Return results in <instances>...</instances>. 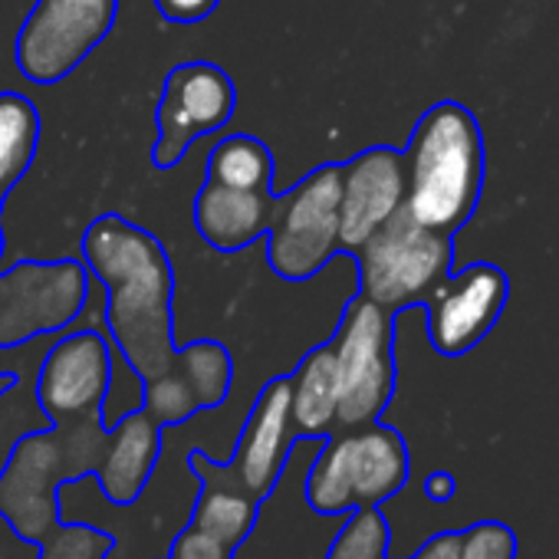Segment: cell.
Instances as JSON below:
<instances>
[{"label": "cell", "mask_w": 559, "mask_h": 559, "mask_svg": "<svg viewBox=\"0 0 559 559\" xmlns=\"http://www.w3.org/2000/svg\"><path fill=\"white\" fill-rule=\"evenodd\" d=\"M234 382V359L217 340H194L178 346L171 366L142 382V408L158 428H175L194 418L198 412L217 408L227 402Z\"/></svg>", "instance_id": "14"}, {"label": "cell", "mask_w": 559, "mask_h": 559, "mask_svg": "<svg viewBox=\"0 0 559 559\" xmlns=\"http://www.w3.org/2000/svg\"><path fill=\"white\" fill-rule=\"evenodd\" d=\"M119 0H37L14 40L24 80L63 83L116 27Z\"/></svg>", "instance_id": "9"}, {"label": "cell", "mask_w": 559, "mask_h": 559, "mask_svg": "<svg viewBox=\"0 0 559 559\" xmlns=\"http://www.w3.org/2000/svg\"><path fill=\"white\" fill-rule=\"evenodd\" d=\"M343 168V191H340V247L356 250L379 230L395 211L405 207L408 194V171L405 155L392 145H372Z\"/></svg>", "instance_id": "15"}, {"label": "cell", "mask_w": 559, "mask_h": 559, "mask_svg": "<svg viewBox=\"0 0 559 559\" xmlns=\"http://www.w3.org/2000/svg\"><path fill=\"white\" fill-rule=\"evenodd\" d=\"M340 191L343 168L320 165L287 194H276L266 227V260L280 280L304 284L317 276L340 247Z\"/></svg>", "instance_id": "7"}, {"label": "cell", "mask_w": 559, "mask_h": 559, "mask_svg": "<svg viewBox=\"0 0 559 559\" xmlns=\"http://www.w3.org/2000/svg\"><path fill=\"white\" fill-rule=\"evenodd\" d=\"M168 559H237V549L221 543L217 536L198 530L194 523H188L168 549Z\"/></svg>", "instance_id": "25"}, {"label": "cell", "mask_w": 559, "mask_h": 559, "mask_svg": "<svg viewBox=\"0 0 559 559\" xmlns=\"http://www.w3.org/2000/svg\"><path fill=\"white\" fill-rule=\"evenodd\" d=\"M516 533L500 520H477L461 530V559H516Z\"/></svg>", "instance_id": "24"}, {"label": "cell", "mask_w": 559, "mask_h": 559, "mask_svg": "<svg viewBox=\"0 0 559 559\" xmlns=\"http://www.w3.org/2000/svg\"><path fill=\"white\" fill-rule=\"evenodd\" d=\"M40 148V112L21 93H0V211Z\"/></svg>", "instance_id": "20"}, {"label": "cell", "mask_w": 559, "mask_h": 559, "mask_svg": "<svg viewBox=\"0 0 559 559\" xmlns=\"http://www.w3.org/2000/svg\"><path fill=\"white\" fill-rule=\"evenodd\" d=\"M454 493H457V480L451 471H431L425 477V497L431 503H448V500H454Z\"/></svg>", "instance_id": "28"}, {"label": "cell", "mask_w": 559, "mask_h": 559, "mask_svg": "<svg viewBox=\"0 0 559 559\" xmlns=\"http://www.w3.org/2000/svg\"><path fill=\"white\" fill-rule=\"evenodd\" d=\"M90 276L76 257L21 260L0 273V349L67 330L86 307Z\"/></svg>", "instance_id": "8"}, {"label": "cell", "mask_w": 559, "mask_h": 559, "mask_svg": "<svg viewBox=\"0 0 559 559\" xmlns=\"http://www.w3.org/2000/svg\"><path fill=\"white\" fill-rule=\"evenodd\" d=\"M340 376L333 343L313 346L290 372V415L297 441H323L336 431Z\"/></svg>", "instance_id": "18"}, {"label": "cell", "mask_w": 559, "mask_h": 559, "mask_svg": "<svg viewBox=\"0 0 559 559\" xmlns=\"http://www.w3.org/2000/svg\"><path fill=\"white\" fill-rule=\"evenodd\" d=\"M273 191L204 181L194 198V227L207 247L221 253H237L266 234L273 221Z\"/></svg>", "instance_id": "17"}, {"label": "cell", "mask_w": 559, "mask_h": 559, "mask_svg": "<svg viewBox=\"0 0 559 559\" xmlns=\"http://www.w3.org/2000/svg\"><path fill=\"white\" fill-rule=\"evenodd\" d=\"M152 4L168 24H198L217 11L221 0H152Z\"/></svg>", "instance_id": "26"}, {"label": "cell", "mask_w": 559, "mask_h": 559, "mask_svg": "<svg viewBox=\"0 0 559 559\" xmlns=\"http://www.w3.org/2000/svg\"><path fill=\"white\" fill-rule=\"evenodd\" d=\"M234 109L237 90L221 67L207 60L178 63L165 76L162 99L155 106L152 165L158 171L175 168L198 139L221 132L230 122Z\"/></svg>", "instance_id": "10"}, {"label": "cell", "mask_w": 559, "mask_h": 559, "mask_svg": "<svg viewBox=\"0 0 559 559\" xmlns=\"http://www.w3.org/2000/svg\"><path fill=\"white\" fill-rule=\"evenodd\" d=\"M392 530L379 507L349 510L346 526L336 533L326 559H389Z\"/></svg>", "instance_id": "22"}, {"label": "cell", "mask_w": 559, "mask_h": 559, "mask_svg": "<svg viewBox=\"0 0 559 559\" xmlns=\"http://www.w3.org/2000/svg\"><path fill=\"white\" fill-rule=\"evenodd\" d=\"M412 559H461V530L435 533Z\"/></svg>", "instance_id": "27"}, {"label": "cell", "mask_w": 559, "mask_h": 559, "mask_svg": "<svg viewBox=\"0 0 559 559\" xmlns=\"http://www.w3.org/2000/svg\"><path fill=\"white\" fill-rule=\"evenodd\" d=\"M188 464L194 471V477L201 480V497L194 503L191 523L211 536H217L227 546H240L247 543V536L257 526V500L250 493H243L240 487H234L221 471L217 461H211L204 451H191Z\"/></svg>", "instance_id": "19"}, {"label": "cell", "mask_w": 559, "mask_h": 559, "mask_svg": "<svg viewBox=\"0 0 559 559\" xmlns=\"http://www.w3.org/2000/svg\"><path fill=\"white\" fill-rule=\"evenodd\" d=\"M405 155L408 214L454 237L477 211L487 152L474 112L454 99H441L415 122Z\"/></svg>", "instance_id": "2"}, {"label": "cell", "mask_w": 559, "mask_h": 559, "mask_svg": "<svg viewBox=\"0 0 559 559\" xmlns=\"http://www.w3.org/2000/svg\"><path fill=\"white\" fill-rule=\"evenodd\" d=\"M158 457H162V428L152 421L145 408L126 412L116 425H109L106 448L96 467L103 497L116 507H132L145 493Z\"/></svg>", "instance_id": "16"}, {"label": "cell", "mask_w": 559, "mask_h": 559, "mask_svg": "<svg viewBox=\"0 0 559 559\" xmlns=\"http://www.w3.org/2000/svg\"><path fill=\"white\" fill-rule=\"evenodd\" d=\"M412 457L405 438L372 421L353 431H333L320 441V454L307 471V503L323 516L359 507H382L408 484Z\"/></svg>", "instance_id": "4"}, {"label": "cell", "mask_w": 559, "mask_h": 559, "mask_svg": "<svg viewBox=\"0 0 559 559\" xmlns=\"http://www.w3.org/2000/svg\"><path fill=\"white\" fill-rule=\"evenodd\" d=\"M109 385H112V346L106 336L83 330L63 336L44 356L37 376V402L50 418V425L103 418Z\"/></svg>", "instance_id": "12"}, {"label": "cell", "mask_w": 559, "mask_h": 559, "mask_svg": "<svg viewBox=\"0 0 559 559\" xmlns=\"http://www.w3.org/2000/svg\"><path fill=\"white\" fill-rule=\"evenodd\" d=\"M510 297V280L497 263H471L448 273L428 297V340L435 353L457 359L477 349L497 326Z\"/></svg>", "instance_id": "11"}, {"label": "cell", "mask_w": 559, "mask_h": 559, "mask_svg": "<svg viewBox=\"0 0 559 559\" xmlns=\"http://www.w3.org/2000/svg\"><path fill=\"white\" fill-rule=\"evenodd\" d=\"M204 181L273 191V152L253 135H227L207 155Z\"/></svg>", "instance_id": "21"}, {"label": "cell", "mask_w": 559, "mask_h": 559, "mask_svg": "<svg viewBox=\"0 0 559 559\" xmlns=\"http://www.w3.org/2000/svg\"><path fill=\"white\" fill-rule=\"evenodd\" d=\"M0 253H4V227H0Z\"/></svg>", "instance_id": "30"}, {"label": "cell", "mask_w": 559, "mask_h": 559, "mask_svg": "<svg viewBox=\"0 0 559 559\" xmlns=\"http://www.w3.org/2000/svg\"><path fill=\"white\" fill-rule=\"evenodd\" d=\"M109 428L103 418L50 425L24 435L0 471V516L24 543H40L63 523L60 487L96 474Z\"/></svg>", "instance_id": "3"}, {"label": "cell", "mask_w": 559, "mask_h": 559, "mask_svg": "<svg viewBox=\"0 0 559 559\" xmlns=\"http://www.w3.org/2000/svg\"><path fill=\"white\" fill-rule=\"evenodd\" d=\"M359 294L389 313L425 307L454 263V240L418 224L408 207L395 211L356 250Z\"/></svg>", "instance_id": "5"}, {"label": "cell", "mask_w": 559, "mask_h": 559, "mask_svg": "<svg viewBox=\"0 0 559 559\" xmlns=\"http://www.w3.org/2000/svg\"><path fill=\"white\" fill-rule=\"evenodd\" d=\"M17 389V376L14 372H0V399H4L8 392Z\"/></svg>", "instance_id": "29"}, {"label": "cell", "mask_w": 559, "mask_h": 559, "mask_svg": "<svg viewBox=\"0 0 559 559\" xmlns=\"http://www.w3.org/2000/svg\"><path fill=\"white\" fill-rule=\"evenodd\" d=\"M83 263L106 290L116 353L142 379H158L175 353V270L155 234L122 214H99L83 234Z\"/></svg>", "instance_id": "1"}, {"label": "cell", "mask_w": 559, "mask_h": 559, "mask_svg": "<svg viewBox=\"0 0 559 559\" xmlns=\"http://www.w3.org/2000/svg\"><path fill=\"white\" fill-rule=\"evenodd\" d=\"M294 444L297 435L290 415V376H273L257 392L230 461L217 464V471L260 503L276 490L280 477H284Z\"/></svg>", "instance_id": "13"}, {"label": "cell", "mask_w": 559, "mask_h": 559, "mask_svg": "<svg viewBox=\"0 0 559 559\" xmlns=\"http://www.w3.org/2000/svg\"><path fill=\"white\" fill-rule=\"evenodd\" d=\"M340 408L336 431L366 428L382 418L395 395V313L356 294L333 333Z\"/></svg>", "instance_id": "6"}, {"label": "cell", "mask_w": 559, "mask_h": 559, "mask_svg": "<svg viewBox=\"0 0 559 559\" xmlns=\"http://www.w3.org/2000/svg\"><path fill=\"white\" fill-rule=\"evenodd\" d=\"M37 546H40V559H109L116 549V536L90 523L63 520Z\"/></svg>", "instance_id": "23"}]
</instances>
